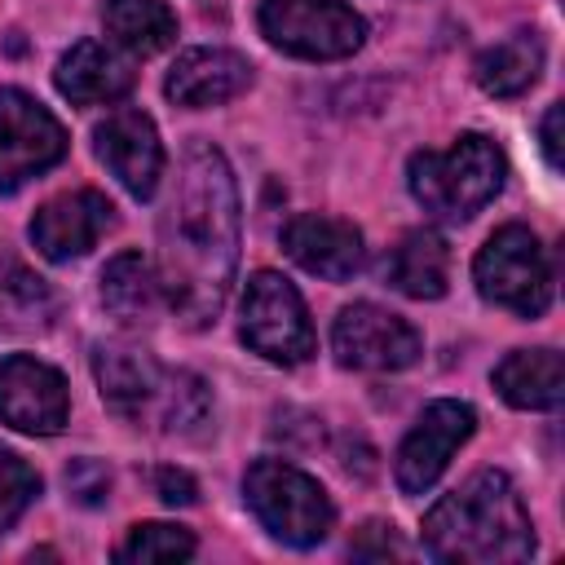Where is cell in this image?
Segmentation results:
<instances>
[{
	"label": "cell",
	"mask_w": 565,
	"mask_h": 565,
	"mask_svg": "<svg viewBox=\"0 0 565 565\" xmlns=\"http://www.w3.org/2000/svg\"><path fill=\"white\" fill-rule=\"evenodd\" d=\"M207 415H212L207 384H203L194 371H172L154 424H159L163 433H194L199 424H207Z\"/></svg>",
	"instance_id": "obj_24"
},
{
	"label": "cell",
	"mask_w": 565,
	"mask_h": 565,
	"mask_svg": "<svg viewBox=\"0 0 565 565\" xmlns=\"http://www.w3.org/2000/svg\"><path fill=\"white\" fill-rule=\"evenodd\" d=\"M503 177H508V159L481 132L455 137L450 150H415L406 163V185L415 203L437 221L477 216L503 190Z\"/></svg>",
	"instance_id": "obj_3"
},
{
	"label": "cell",
	"mask_w": 565,
	"mask_h": 565,
	"mask_svg": "<svg viewBox=\"0 0 565 565\" xmlns=\"http://www.w3.org/2000/svg\"><path fill=\"white\" fill-rule=\"evenodd\" d=\"M260 35L305 62H335L362 49L366 18L344 0H260Z\"/></svg>",
	"instance_id": "obj_7"
},
{
	"label": "cell",
	"mask_w": 565,
	"mask_h": 565,
	"mask_svg": "<svg viewBox=\"0 0 565 565\" xmlns=\"http://www.w3.org/2000/svg\"><path fill=\"white\" fill-rule=\"evenodd\" d=\"M243 499L256 521L287 547H313L331 534L335 508L331 494L305 468L287 459H256L243 472Z\"/></svg>",
	"instance_id": "obj_4"
},
{
	"label": "cell",
	"mask_w": 565,
	"mask_h": 565,
	"mask_svg": "<svg viewBox=\"0 0 565 565\" xmlns=\"http://www.w3.org/2000/svg\"><path fill=\"white\" fill-rule=\"evenodd\" d=\"M93 150L132 199H141V203L154 199L159 177H163V141L146 110L124 106V110L106 115V124H97V132H93Z\"/></svg>",
	"instance_id": "obj_13"
},
{
	"label": "cell",
	"mask_w": 565,
	"mask_h": 565,
	"mask_svg": "<svg viewBox=\"0 0 565 565\" xmlns=\"http://www.w3.org/2000/svg\"><path fill=\"white\" fill-rule=\"evenodd\" d=\"M194 534L185 525H168V521H141L124 534V543L115 547V561L128 565H159V561H190L194 556Z\"/></svg>",
	"instance_id": "obj_23"
},
{
	"label": "cell",
	"mask_w": 565,
	"mask_h": 565,
	"mask_svg": "<svg viewBox=\"0 0 565 565\" xmlns=\"http://www.w3.org/2000/svg\"><path fill=\"white\" fill-rule=\"evenodd\" d=\"M561 102L556 106H547V115H543V124H539V141H543V154H547V168L556 172L561 168Z\"/></svg>",
	"instance_id": "obj_29"
},
{
	"label": "cell",
	"mask_w": 565,
	"mask_h": 565,
	"mask_svg": "<svg viewBox=\"0 0 565 565\" xmlns=\"http://www.w3.org/2000/svg\"><path fill=\"white\" fill-rule=\"evenodd\" d=\"M371 539H375V547H366V543H349V552L353 556H402L406 547H402V539L393 534V525H380V521H371V525H362Z\"/></svg>",
	"instance_id": "obj_28"
},
{
	"label": "cell",
	"mask_w": 565,
	"mask_h": 565,
	"mask_svg": "<svg viewBox=\"0 0 565 565\" xmlns=\"http://www.w3.org/2000/svg\"><path fill=\"white\" fill-rule=\"evenodd\" d=\"M66 494L79 508H102L110 499V472L97 459H71L66 463Z\"/></svg>",
	"instance_id": "obj_26"
},
{
	"label": "cell",
	"mask_w": 565,
	"mask_h": 565,
	"mask_svg": "<svg viewBox=\"0 0 565 565\" xmlns=\"http://www.w3.org/2000/svg\"><path fill=\"white\" fill-rule=\"evenodd\" d=\"M238 335L252 353H260L274 366H300L318 349L300 291L274 269H256L247 278L243 309H238Z\"/></svg>",
	"instance_id": "obj_6"
},
{
	"label": "cell",
	"mask_w": 565,
	"mask_h": 565,
	"mask_svg": "<svg viewBox=\"0 0 565 565\" xmlns=\"http://www.w3.org/2000/svg\"><path fill=\"white\" fill-rule=\"evenodd\" d=\"M494 388L516 411H556L565 397V366L556 349H512L494 366Z\"/></svg>",
	"instance_id": "obj_19"
},
{
	"label": "cell",
	"mask_w": 565,
	"mask_h": 565,
	"mask_svg": "<svg viewBox=\"0 0 565 565\" xmlns=\"http://www.w3.org/2000/svg\"><path fill=\"white\" fill-rule=\"evenodd\" d=\"M110 225H115V203L102 190H66V194H53L31 216L26 234L44 260L66 265V260L88 256Z\"/></svg>",
	"instance_id": "obj_14"
},
{
	"label": "cell",
	"mask_w": 565,
	"mask_h": 565,
	"mask_svg": "<svg viewBox=\"0 0 565 565\" xmlns=\"http://www.w3.org/2000/svg\"><path fill=\"white\" fill-rule=\"evenodd\" d=\"M331 353L349 371H402L419 362L424 340L402 313L371 300H353L331 327Z\"/></svg>",
	"instance_id": "obj_9"
},
{
	"label": "cell",
	"mask_w": 565,
	"mask_h": 565,
	"mask_svg": "<svg viewBox=\"0 0 565 565\" xmlns=\"http://www.w3.org/2000/svg\"><path fill=\"white\" fill-rule=\"evenodd\" d=\"M238 185L212 141H190L172 203L159 221L163 305L181 327L203 331L221 318L238 269Z\"/></svg>",
	"instance_id": "obj_1"
},
{
	"label": "cell",
	"mask_w": 565,
	"mask_h": 565,
	"mask_svg": "<svg viewBox=\"0 0 565 565\" xmlns=\"http://www.w3.org/2000/svg\"><path fill=\"white\" fill-rule=\"evenodd\" d=\"M154 494L168 508H190L199 503V481L185 468H154Z\"/></svg>",
	"instance_id": "obj_27"
},
{
	"label": "cell",
	"mask_w": 565,
	"mask_h": 565,
	"mask_svg": "<svg viewBox=\"0 0 565 565\" xmlns=\"http://www.w3.org/2000/svg\"><path fill=\"white\" fill-rule=\"evenodd\" d=\"M477 291L521 318H539L552 305V260L530 225H503L472 260Z\"/></svg>",
	"instance_id": "obj_5"
},
{
	"label": "cell",
	"mask_w": 565,
	"mask_h": 565,
	"mask_svg": "<svg viewBox=\"0 0 565 565\" xmlns=\"http://www.w3.org/2000/svg\"><path fill=\"white\" fill-rule=\"evenodd\" d=\"M132 66L102 40H79L57 57L53 84L71 106H102V102H119L132 88Z\"/></svg>",
	"instance_id": "obj_17"
},
{
	"label": "cell",
	"mask_w": 565,
	"mask_h": 565,
	"mask_svg": "<svg viewBox=\"0 0 565 565\" xmlns=\"http://www.w3.org/2000/svg\"><path fill=\"white\" fill-rule=\"evenodd\" d=\"M539 71H543V40L534 31H512L472 62V75L490 97H521L525 88H534Z\"/></svg>",
	"instance_id": "obj_21"
},
{
	"label": "cell",
	"mask_w": 565,
	"mask_h": 565,
	"mask_svg": "<svg viewBox=\"0 0 565 565\" xmlns=\"http://www.w3.org/2000/svg\"><path fill=\"white\" fill-rule=\"evenodd\" d=\"M102 305L119 322H150L163 305V282L159 269L141 252H119L102 269Z\"/></svg>",
	"instance_id": "obj_20"
},
{
	"label": "cell",
	"mask_w": 565,
	"mask_h": 565,
	"mask_svg": "<svg viewBox=\"0 0 565 565\" xmlns=\"http://www.w3.org/2000/svg\"><path fill=\"white\" fill-rule=\"evenodd\" d=\"M40 494V472L9 446H0V534L18 525V516L35 503Z\"/></svg>",
	"instance_id": "obj_25"
},
{
	"label": "cell",
	"mask_w": 565,
	"mask_h": 565,
	"mask_svg": "<svg viewBox=\"0 0 565 565\" xmlns=\"http://www.w3.org/2000/svg\"><path fill=\"white\" fill-rule=\"evenodd\" d=\"M282 252L313 278L327 282H344L362 269L366 247H362V230L353 221L340 216H322V212H296L282 225Z\"/></svg>",
	"instance_id": "obj_15"
},
{
	"label": "cell",
	"mask_w": 565,
	"mask_h": 565,
	"mask_svg": "<svg viewBox=\"0 0 565 565\" xmlns=\"http://www.w3.org/2000/svg\"><path fill=\"white\" fill-rule=\"evenodd\" d=\"M102 26L132 57L163 53L177 40V13L163 0H106L102 4Z\"/></svg>",
	"instance_id": "obj_22"
},
{
	"label": "cell",
	"mask_w": 565,
	"mask_h": 565,
	"mask_svg": "<svg viewBox=\"0 0 565 565\" xmlns=\"http://www.w3.org/2000/svg\"><path fill=\"white\" fill-rule=\"evenodd\" d=\"M424 547L450 565H512L534 552V525L503 468L472 472L424 516Z\"/></svg>",
	"instance_id": "obj_2"
},
{
	"label": "cell",
	"mask_w": 565,
	"mask_h": 565,
	"mask_svg": "<svg viewBox=\"0 0 565 565\" xmlns=\"http://www.w3.org/2000/svg\"><path fill=\"white\" fill-rule=\"evenodd\" d=\"M472 433H477V411L468 402H455V397L433 402L397 446V459H393L397 490L402 494H424L428 486H437V477L450 468L455 450Z\"/></svg>",
	"instance_id": "obj_10"
},
{
	"label": "cell",
	"mask_w": 565,
	"mask_h": 565,
	"mask_svg": "<svg viewBox=\"0 0 565 565\" xmlns=\"http://www.w3.org/2000/svg\"><path fill=\"white\" fill-rule=\"evenodd\" d=\"M66 415H71V393L57 366L31 353L0 358V424L26 437H53L62 433Z\"/></svg>",
	"instance_id": "obj_11"
},
{
	"label": "cell",
	"mask_w": 565,
	"mask_h": 565,
	"mask_svg": "<svg viewBox=\"0 0 565 565\" xmlns=\"http://www.w3.org/2000/svg\"><path fill=\"white\" fill-rule=\"evenodd\" d=\"M380 278L411 300H437L450 287V243L437 230H411L384 252Z\"/></svg>",
	"instance_id": "obj_18"
},
{
	"label": "cell",
	"mask_w": 565,
	"mask_h": 565,
	"mask_svg": "<svg viewBox=\"0 0 565 565\" xmlns=\"http://www.w3.org/2000/svg\"><path fill=\"white\" fill-rule=\"evenodd\" d=\"M252 84V62L234 49H185L177 53L163 93L168 102L185 106V110H203V106H221L234 102L238 93H247Z\"/></svg>",
	"instance_id": "obj_16"
},
{
	"label": "cell",
	"mask_w": 565,
	"mask_h": 565,
	"mask_svg": "<svg viewBox=\"0 0 565 565\" xmlns=\"http://www.w3.org/2000/svg\"><path fill=\"white\" fill-rule=\"evenodd\" d=\"M93 375H97V393L102 402L119 415V419H154L159 415V402H163V388H168V375L154 353L137 340H102L93 349Z\"/></svg>",
	"instance_id": "obj_12"
},
{
	"label": "cell",
	"mask_w": 565,
	"mask_h": 565,
	"mask_svg": "<svg viewBox=\"0 0 565 565\" xmlns=\"http://www.w3.org/2000/svg\"><path fill=\"white\" fill-rule=\"evenodd\" d=\"M66 159V128L22 88H0V194Z\"/></svg>",
	"instance_id": "obj_8"
}]
</instances>
